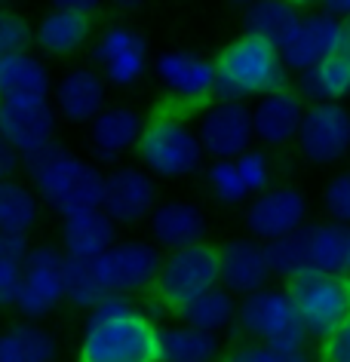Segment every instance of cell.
Returning <instances> with one entry per match:
<instances>
[{"instance_id": "cell-40", "label": "cell", "mask_w": 350, "mask_h": 362, "mask_svg": "<svg viewBox=\"0 0 350 362\" xmlns=\"http://www.w3.org/2000/svg\"><path fill=\"white\" fill-rule=\"evenodd\" d=\"M320 362H350V320L320 341Z\"/></svg>"}, {"instance_id": "cell-23", "label": "cell", "mask_w": 350, "mask_h": 362, "mask_svg": "<svg viewBox=\"0 0 350 362\" xmlns=\"http://www.w3.org/2000/svg\"><path fill=\"white\" fill-rule=\"evenodd\" d=\"M148 233H151V243L169 255V252L206 243L209 218L191 200H160L154 215L148 218Z\"/></svg>"}, {"instance_id": "cell-35", "label": "cell", "mask_w": 350, "mask_h": 362, "mask_svg": "<svg viewBox=\"0 0 350 362\" xmlns=\"http://www.w3.org/2000/svg\"><path fill=\"white\" fill-rule=\"evenodd\" d=\"M203 187L215 203L228 206V209H240V206L246 209L249 200H252V194H249L246 181L237 169V160H209L206 163Z\"/></svg>"}, {"instance_id": "cell-8", "label": "cell", "mask_w": 350, "mask_h": 362, "mask_svg": "<svg viewBox=\"0 0 350 362\" xmlns=\"http://www.w3.org/2000/svg\"><path fill=\"white\" fill-rule=\"evenodd\" d=\"M154 77L157 86L163 89L166 105L182 114H200L215 102V59L203 56L197 49L173 47L154 56Z\"/></svg>"}, {"instance_id": "cell-31", "label": "cell", "mask_w": 350, "mask_h": 362, "mask_svg": "<svg viewBox=\"0 0 350 362\" xmlns=\"http://www.w3.org/2000/svg\"><path fill=\"white\" fill-rule=\"evenodd\" d=\"M43 200L37 191L22 178L0 181V233L31 237L40 224Z\"/></svg>"}, {"instance_id": "cell-43", "label": "cell", "mask_w": 350, "mask_h": 362, "mask_svg": "<svg viewBox=\"0 0 350 362\" xmlns=\"http://www.w3.org/2000/svg\"><path fill=\"white\" fill-rule=\"evenodd\" d=\"M317 10L338 16V19H350V0H317Z\"/></svg>"}, {"instance_id": "cell-36", "label": "cell", "mask_w": 350, "mask_h": 362, "mask_svg": "<svg viewBox=\"0 0 350 362\" xmlns=\"http://www.w3.org/2000/svg\"><path fill=\"white\" fill-rule=\"evenodd\" d=\"M237 169H240V175H243V181H246V187H249V194L252 197L271 191V187L276 185V166H274L271 151L258 148V144L237 160Z\"/></svg>"}, {"instance_id": "cell-1", "label": "cell", "mask_w": 350, "mask_h": 362, "mask_svg": "<svg viewBox=\"0 0 350 362\" xmlns=\"http://www.w3.org/2000/svg\"><path fill=\"white\" fill-rule=\"evenodd\" d=\"M77 362H160V325L127 295L86 313Z\"/></svg>"}, {"instance_id": "cell-42", "label": "cell", "mask_w": 350, "mask_h": 362, "mask_svg": "<svg viewBox=\"0 0 350 362\" xmlns=\"http://www.w3.org/2000/svg\"><path fill=\"white\" fill-rule=\"evenodd\" d=\"M49 10H62V13H77V16H93L105 6V0H47Z\"/></svg>"}, {"instance_id": "cell-28", "label": "cell", "mask_w": 350, "mask_h": 362, "mask_svg": "<svg viewBox=\"0 0 350 362\" xmlns=\"http://www.w3.org/2000/svg\"><path fill=\"white\" fill-rule=\"evenodd\" d=\"M221 334L191 329L185 322L160 325V362H221Z\"/></svg>"}, {"instance_id": "cell-47", "label": "cell", "mask_w": 350, "mask_h": 362, "mask_svg": "<svg viewBox=\"0 0 350 362\" xmlns=\"http://www.w3.org/2000/svg\"><path fill=\"white\" fill-rule=\"evenodd\" d=\"M292 4H298V6H310V4H317V0H292Z\"/></svg>"}, {"instance_id": "cell-37", "label": "cell", "mask_w": 350, "mask_h": 362, "mask_svg": "<svg viewBox=\"0 0 350 362\" xmlns=\"http://www.w3.org/2000/svg\"><path fill=\"white\" fill-rule=\"evenodd\" d=\"M320 203H322V212H326L329 221L350 224V169L335 172V175L322 185Z\"/></svg>"}, {"instance_id": "cell-13", "label": "cell", "mask_w": 350, "mask_h": 362, "mask_svg": "<svg viewBox=\"0 0 350 362\" xmlns=\"http://www.w3.org/2000/svg\"><path fill=\"white\" fill-rule=\"evenodd\" d=\"M59 126L62 120L49 95H22L0 102V135L22 157H34V153L59 144Z\"/></svg>"}, {"instance_id": "cell-48", "label": "cell", "mask_w": 350, "mask_h": 362, "mask_svg": "<svg viewBox=\"0 0 350 362\" xmlns=\"http://www.w3.org/2000/svg\"><path fill=\"white\" fill-rule=\"evenodd\" d=\"M298 362H320V359H308V356H304V359H298Z\"/></svg>"}, {"instance_id": "cell-41", "label": "cell", "mask_w": 350, "mask_h": 362, "mask_svg": "<svg viewBox=\"0 0 350 362\" xmlns=\"http://www.w3.org/2000/svg\"><path fill=\"white\" fill-rule=\"evenodd\" d=\"M22 169H25V157L13 148L10 141L4 139V135H0V181H13V178H19V175H22Z\"/></svg>"}, {"instance_id": "cell-7", "label": "cell", "mask_w": 350, "mask_h": 362, "mask_svg": "<svg viewBox=\"0 0 350 362\" xmlns=\"http://www.w3.org/2000/svg\"><path fill=\"white\" fill-rule=\"evenodd\" d=\"M215 286H221V249L215 243H197L191 249L163 255V267L151 295L166 313L175 316Z\"/></svg>"}, {"instance_id": "cell-16", "label": "cell", "mask_w": 350, "mask_h": 362, "mask_svg": "<svg viewBox=\"0 0 350 362\" xmlns=\"http://www.w3.org/2000/svg\"><path fill=\"white\" fill-rule=\"evenodd\" d=\"M301 160L329 169L350 157V107L347 105H308L298 132Z\"/></svg>"}, {"instance_id": "cell-49", "label": "cell", "mask_w": 350, "mask_h": 362, "mask_svg": "<svg viewBox=\"0 0 350 362\" xmlns=\"http://www.w3.org/2000/svg\"><path fill=\"white\" fill-rule=\"evenodd\" d=\"M4 4H10V0H0V6H4Z\"/></svg>"}, {"instance_id": "cell-33", "label": "cell", "mask_w": 350, "mask_h": 362, "mask_svg": "<svg viewBox=\"0 0 350 362\" xmlns=\"http://www.w3.org/2000/svg\"><path fill=\"white\" fill-rule=\"evenodd\" d=\"M31 246H34L31 237L0 233V310H16Z\"/></svg>"}, {"instance_id": "cell-3", "label": "cell", "mask_w": 350, "mask_h": 362, "mask_svg": "<svg viewBox=\"0 0 350 362\" xmlns=\"http://www.w3.org/2000/svg\"><path fill=\"white\" fill-rule=\"evenodd\" d=\"M215 102H258L289 86L283 52L252 34H237L215 56Z\"/></svg>"}, {"instance_id": "cell-6", "label": "cell", "mask_w": 350, "mask_h": 362, "mask_svg": "<svg viewBox=\"0 0 350 362\" xmlns=\"http://www.w3.org/2000/svg\"><path fill=\"white\" fill-rule=\"evenodd\" d=\"M237 329L246 334L249 341L264 344L274 353H280L283 359L298 362L308 356L310 334L304 329L295 301L289 292L267 286L262 292H252L240 298V313H237Z\"/></svg>"}, {"instance_id": "cell-22", "label": "cell", "mask_w": 350, "mask_h": 362, "mask_svg": "<svg viewBox=\"0 0 350 362\" xmlns=\"http://www.w3.org/2000/svg\"><path fill=\"white\" fill-rule=\"evenodd\" d=\"M221 286L231 295L246 298L252 292H262L274 279L267 246L252 237H233L221 243Z\"/></svg>"}, {"instance_id": "cell-20", "label": "cell", "mask_w": 350, "mask_h": 362, "mask_svg": "<svg viewBox=\"0 0 350 362\" xmlns=\"http://www.w3.org/2000/svg\"><path fill=\"white\" fill-rule=\"evenodd\" d=\"M308 102L298 95L295 86L276 89V93L258 98L252 105V123H255V144L264 151H280L298 141Z\"/></svg>"}, {"instance_id": "cell-11", "label": "cell", "mask_w": 350, "mask_h": 362, "mask_svg": "<svg viewBox=\"0 0 350 362\" xmlns=\"http://www.w3.org/2000/svg\"><path fill=\"white\" fill-rule=\"evenodd\" d=\"M310 341H326L332 332L350 320V279L304 274L286 283Z\"/></svg>"}, {"instance_id": "cell-5", "label": "cell", "mask_w": 350, "mask_h": 362, "mask_svg": "<svg viewBox=\"0 0 350 362\" xmlns=\"http://www.w3.org/2000/svg\"><path fill=\"white\" fill-rule=\"evenodd\" d=\"M271 270L276 279L292 283L304 274L350 279V224L310 221L298 233L267 246Z\"/></svg>"}, {"instance_id": "cell-17", "label": "cell", "mask_w": 350, "mask_h": 362, "mask_svg": "<svg viewBox=\"0 0 350 362\" xmlns=\"http://www.w3.org/2000/svg\"><path fill=\"white\" fill-rule=\"evenodd\" d=\"M157 206H160V191H157V178L151 172H145L141 166H114L107 172L102 212L117 228L148 224Z\"/></svg>"}, {"instance_id": "cell-15", "label": "cell", "mask_w": 350, "mask_h": 362, "mask_svg": "<svg viewBox=\"0 0 350 362\" xmlns=\"http://www.w3.org/2000/svg\"><path fill=\"white\" fill-rule=\"evenodd\" d=\"M197 135L209 160H240L255 148L252 105L212 102L197 117Z\"/></svg>"}, {"instance_id": "cell-21", "label": "cell", "mask_w": 350, "mask_h": 362, "mask_svg": "<svg viewBox=\"0 0 350 362\" xmlns=\"http://www.w3.org/2000/svg\"><path fill=\"white\" fill-rule=\"evenodd\" d=\"M341 28H344V19H338V16H329L322 10L304 13L295 37L283 47V62L289 68V74L298 77L304 71L317 68L320 62L338 56Z\"/></svg>"}, {"instance_id": "cell-2", "label": "cell", "mask_w": 350, "mask_h": 362, "mask_svg": "<svg viewBox=\"0 0 350 362\" xmlns=\"http://www.w3.org/2000/svg\"><path fill=\"white\" fill-rule=\"evenodd\" d=\"M22 178L59 218L102 209L105 203L107 172L93 157H80L65 144H52L34 157H25Z\"/></svg>"}, {"instance_id": "cell-19", "label": "cell", "mask_w": 350, "mask_h": 362, "mask_svg": "<svg viewBox=\"0 0 350 362\" xmlns=\"http://www.w3.org/2000/svg\"><path fill=\"white\" fill-rule=\"evenodd\" d=\"M148 114L136 105H107L86 129L89 157L95 163H120L127 153H136Z\"/></svg>"}, {"instance_id": "cell-34", "label": "cell", "mask_w": 350, "mask_h": 362, "mask_svg": "<svg viewBox=\"0 0 350 362\" xmlns=\"http://www.w3.org/2000/svg\"><path fill=\"white\" fill-rule=\"evenodd\" d=\"M111 298L102 274H98L95 261H80L68 258V274H65V304H71L74 310H95L98 304Z\"/></svg>"}, {"instance_id": "cell-30", "label": "cell", "mask_w": 350, "mask_h": 362, "mask_svg": "<svg viewBox=\"0 0 350 362\" xmlns=\"http://www.w3.org/2000/svg\"><path fill=\"white\" fill-rule=\"evenodd\" d=\"M59 341L43 322H13L0 332V362H56Z\"/></svg>"}, {"instance_id": "cell-29", "label": "cell", "mask_w": 350, "mask_h": 362, "mask_svg": "<svg viewBox=\"0 0 350 362\" xmlns=\"http://www.w3.org/2000/svg\"><path fill=\"white\" fill-rule=\"evenodd\" d=\"M295 89L308 105H344L350 98V59L332 56L295 77Z\"/></svg>"}, {"instance_id": "cell-12", "label": "cell", "mask_w": 350, "mask_h": 362, "mask_svg": "<svg viewBox=\"0 0 350 362\" xmlns=\"http://www.w3.org/2000/svg\"><path fill=\"white\" fill-rule=\"evenodd\" d=\"M304 224H310V200L295 185H274L271 191L252 197L243 209L246 237L264 243V246L292 237Z\"/></svg>"}, {"instance_id": "cell-18", "label": "cell", "mask_w": 350, "mask_h": 362, "mask_svg": "<svg viewBox=\"0 0 350 362\" xmlns=\"http://www.w3.org/2000/svg\"><path fill=\"white\" fill-rule=\"evenodd\" d=\"M107 93H111V86L105 83V77L93 65H74L62 77H56L52 105H56L62 123L86 126L89 129L95 117L111 105L107 102Z\"/></svg>"}, {"instance_id": "cell-39", "label": "cell", "mask_w": 350, "mask_h": 362, "mask_svg": "<svg viewBox=\"0 0 350 362\" xmlns=\"http://www.w3.org/2000/svg\"><path fill=\"white\" fill-rule=\"evenodd\" d=\"M221 362H289V359H283L280 353H274L271 347H264V344L246 341V344H237V347L224 350Z\"/></svg>"}, {"instance_id": "cell-27", "label": "cell", "mask_w": 350, "mask_h": 362, "mask_svg": "<svg viewBox=\"0 0 350 362\" xmlns=\"http://www.w3.org/2000/svg\"><path fill=\"white\" fill-rule=\"evenodd\" d=\"M56 77L49 74L47 62L37 52L22 49L13 56L0 59V102L4 98H22V95H49Z\"/></svg>"}, {"instance_id": "cell-25", "label": "cell", "mask_w": 350, "mask_h": 362, "mask_svg": "<svg viewBox=\"0 0 350 362\" xmlns=\"http://www.w3.org/2000/svg\"><path fill=\"white\" fill-rule=\"evenodd\" d=\"M117 230L120 228L102 209L80 212V215H71V218L59 221V246L68 258L95 261L107 249L117 246Z\"/></svg>"}, {"instance_id": "cell-46", "label": "cell", "mask_w": 350, "mask_h": 362, "mask_svg": "<svg viewBox=\"0 0 350 362\" xmlns=\"http://www.w3.org/2000/svg\"><path fill=\"white\" fill-rule=\"evenodd\" d=\"M228 4L233 6V10H243V13H246L249 6H255V4H258V0H228Z\"/></svg>"}, {"instance_id": "cell-32", "label": "cell", "mask_w": 350, "mask_h": 362, "mask_svg": "<svg viewBox=\"0 0 350 362\" xmlns=\"http://www.w3.org/2000/svg\"><path fill=\"white\" fill-rule=\"evenodd\" d=\"M237 313H240V298L231 295L224 286L209 288L197 301H191L185 310H178V322L191 325V329L209 332V334H224L237 329Z\"/></svg>"}, {"instance_id": "cell-9", "label": "cell", "mask_w": 350, "mask_h": 362, "mask_svg": "<svg viewBox=\"0 0 350 362\" xmlns=\"http://www.w3.org/2000/svg\"><path fill=\"white\" fill-rule=\"evenodd\" d=\"M89 65L105 77L107 86L123 93V89L139 86L148 71H154V56H151L145 31L127 22H114L95 34L89 47Z\"/></svg>"}, {"instance_id": "cell-45", "label": "cell", "mask_w": 350, "mask_h": 362, "mask_svg": "<svg viewBox=\"0 0 350 362\" xmlns=\"http://www.w3.org/2000/svg\"><path fill=\"white\" fill-rule=\"evenodd\" d=\"M107 4H114L117 10H136V6H141L145 0H107Z\"/></svg>"}, {"instance_id": "cell-26", "label": "cell", "mask_w": 350, "mask_h": 362, "mask_svg": "<svg viewBox=\"0 0 350 362\" xmlns=\"http://www.w3.org/2000/svg\"><path fill=\"white\" fill-rule=\"evenodd\" d=\"M301 19H304V6L292 4V0H258L255 6H249L243 13V34L262 37L283 52V47L298 31Z\"/></svg>"}, {"instance_id": "cell-38", "label": "cell", "mask_w": 350, "mask_h": 362, "mask_svg": "<svg viewBox=\"0 0 350 362\" xmlns=\"http://www.w3.org/2000/svg\"><path fill=\"white\" fill-rule=\"evenodd\" d=\"M34 47V25L19 13L0 10V59Z\"/></svg>"}, {"instance_id": "cell-4", "label": "cell", "mask_w": 350, "mask_h": 362, "mask_svg": "<svg viewBox=\"0 0 350 362\" xmlns=\"http://www.w3.org/2000/svg\"><path fill=\"white\" fill-rule=\"evenodd\" d=\"M136 160L157 181H185L203 175L209 157H206L200 135H197V123H191V117L173 111V107H157L148 114Z\"/></svg>"}, {"instance_id": "cell-14", "label": "cell", "mask_w": 350, "mask_h": 362, "mask_svg": "<svg viewBox=\"0 0 350 362\" xmlns=\"http://www.w3.org/2000/svg\"><path fill=\"white\" fill-rule=\"evenodd\" d=\"M98 274L111 295H141L154 292V283L163 267V252L151 240H117L102 258H95Z\"/></svg>"}, {"instance_id": "cell-10", "label": "cell", "mask_w": 350, "mask_h": 362, "mask_svg": "<svg viewBox=\"0 0 350 362\" xmlns=\"http://www.w3.org/2000/svg\"><path fill=\"white\" fill-rule=\"evenodd\" d=\"M65 274L68 255L59 243H34L25 261L22 292L16 301V313L25 322H43L65 304Z\"/></svg>"}, {"instance_id": "cell-44", "label": "cell", "mask_w": 350, "mask_h": 362, "mask_svg": "<svg viewBox=\"0 0 350 362\" xmlns=\"http://www.w3.org/2000/svg\"><path fill=\"white\" fill-rule=\"evenodd\" d=\"M338 56L350 59V19H344V28H341V49H338Z\"/></svg>"}, {"instance_id": "cell-24", "label": "cell", "mask_w": 350, "mask_h": 362, "mask_svg": "<svg viewBox=\"0 0 350 362\" xmlns=\"http://www.w3.org/2000/svg\"><path fill=\"white\" fill-rule=\"evenodd\" d=\"M95 40V25L89 16L49 10L34 25V49L49 59H71Z\"/></svg>"}]
</instances>
